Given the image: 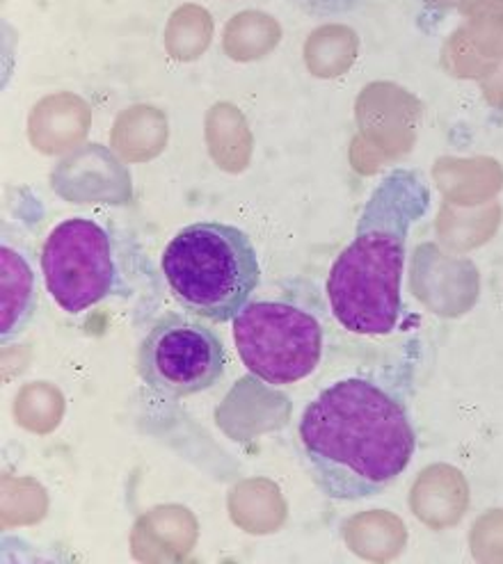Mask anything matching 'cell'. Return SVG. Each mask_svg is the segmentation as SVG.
Listing matches in <instances>:
<instances>
[{"mask_svg":"<svg viewBox=\"0 0 503 564\" xmlns=\"http://www.w3.org/2000/svg\"><path fill=\"white\" fill-rule=\"evenodd\" d=\"M298 434L313 482L343 503L387 491L417 451L403 391L375 375L343 378L323 389L302 412Z\"/></svg>","mask_w":503,"mask_h":564,"instance_id":"1","label":"cell"},{"mask_svg":"<svg viewBox=\"0 0 503 564\" xmlns=\"http://www.w3.org/2000/svg\"><path fill=\"white\" fill-rule=\"evenodd\" d=\"M432 206L428 178L394 167L371 191L353 240L334 259L325 293L339 325L360 336H389L403 318L407 242Z\"/></svg>","mask_w":503,"mask_h":564,"instance_id":"2","label":"cell"},{"mask_svg":"<svg viewBox=\"0 0 503 564\" xmlns=\"http://www.w3.org/2000/svg\"><path fill=\"white\" fill-rule=\"evenodd\" d=\"M161 265L174 300L208 323L234 321L261 279L249 236L225 223L183 227L168 242Z\"/></svg>","mask_w":503,"mask_h":564,"instance_id":"3","label":"cell"},{"mask_svg":"<svg viewBox=\"0 0 503 564\" xmlns=\"http://www.w3.org/2000/svg\"><path fill=\"white\" fill-rule=\"evenodd\" d=\"M234 343L249 372L272 387H287L319 368L323 327L296 304L252 302L234 318Z\"/></svg>","mask_w":503,"mask_h":564,"instance_id":"4","label":"cell"},{"mask_svg":"<svg viewBox=\"0 0 503 564\" xmlns=\"http://www.w3.org/2000/svg\"><path fill=\"white\" fill-rule=\"evenodd\" d=\"M225 368L227 352L220 336L179 313L156 323L138 350L142 382L168 398L197 395L215 387Z\"/></svg>","mask_w":503,"mask_h":564,"instance_id":"5","label":"cell"},{"mask_svg":"<svg viewBox=\"0 0 503 564\" xmlns=\"http://www.w3.org/2000/svg\"><path fill=\"white\" fill-rule=\"evenodd\" d=\"M42 272L55 304L78 316L117 286V263L108 231L89 217L60 223L42 249Z\"/></svg>","mask_w":503,"mask_h":564,"instance_id":"6","label":"cell"},{"mask_svg":"<svg viewBox=\"0 0 503 564\" xmlns=\"http://www.w3.org/2000/svg\"><path fill=\"white\" fill-rule=\"evenodd\" d=\"M3 265V302H0V336L12 340L33 318L35 311V274L28 261L3 242L0 249Z\"/></svg>","mask_w":503,"mask_h":564,"instance_id":"7","label":"cell"},{"mask_svg":"<svg viewBox=\"0 0 503 564\" xmlns=\"http://www.w3.org/2000/svg\"><path fill=\"white\" fill-rule=\"evenodd\" d=\"M285 3L313 19H332L357 12L368 0H285Z\"/></svg>","mask_w":503,"mask_h":564,"instance_id":"8","label":"cell"}]
</instances>
